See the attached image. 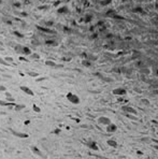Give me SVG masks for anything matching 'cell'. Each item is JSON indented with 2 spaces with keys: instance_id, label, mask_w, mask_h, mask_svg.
Masks as SVG:
<instances>
[{
  "instance_id": "6da1fadb",
  "label": "cell",
  "mask_w": 158,
  "mask_h": 159,
  "mask_svg": "<svg viewBox=\"0 0 158 159\" xmlns=\"http://www.w3.org/2000/svg\"><path fill=\"white\" fill-rule=\"evenodd\" d=\"M67 99L72 103V104H79L80 103V98H79L76 95H73L72 92H68L67 95Z\"/></svg>"
},
{
  "instance_id": "7a4b0ae2",
  "label": "cell",
  "mask_w": 158,
  "mask_h": 159,
  "mask_svg": "<svg viewBox=\"0 0 158 159\" xmlns=\"http://www.w3.org/2000/svg\"><path fill=\"white\" fill-rule=\"evenodd\" d=\"M112 92L115 96H124V95H126L127 90L124 89V88H115V89H113Z\"/></svg>"
},
{
  "instance_id": "3957f363",
  "label": "cell",
  "mask_w": 158,
  "mask_h": 159,
  "mask_svg": "<svg viewBox=\"0 0 158 159\" xmlns=\"http://www.w3.org/2000/svg\"><path fill=\"white\" fill-rule=\"evenodd\" d=\"M116 130H117V126H116L115 124H113V122H110L109 125H106V132L113 133V132H115Z\"/></svg>"
},
{
  "instance_id": "277c9868",
  "label": "cell",
  "mask_w": 158,
  "mask_h": 159,
  "mask_svg": "<svg viewBox=\"0 0 158 159\" xmlns=\"http://www.w3.org/2000/svg\"><path fill=\"white\" fill-rule=\"evenodd\" d=\"M121 110H123L124 112H128V113H131V114H137L136 109H133V107L130 106V105H123V106H121Z\"/></svg>"
},
{
  "instance_id": "5b68a950",
  "label": "cell",
  "mask_w": 158,
  "mask_h": 159,
  "mask_svg": "<svg viewBox=\"0 0 158 159\" xmlns=\"http://www.w3.org/2000/svg\"><path fill=\"white\" fill-rule=\"evenodd\" d=\"M98 122H99L100 125H109L110 122H111V119L109 117H105V116H102V117H100L99 119H98Z\"/></svg>"
},
{
  "instance_id": "8992f818",
  "label": "cell",
  "mask_w": 158,
  "mask_h": 159,
  "mask_svg": "<svg viewBox=\"0 0 158 159\" xmlns=\"http://www.w3.org/2000/svg\"><path fill=\"white\" fill-rule=\"evenodd\" d=\"M11 133L17 138H22V139H26V138L29 137V134H27V133H22V132H18V131H14L12 129H11Z\"/></svg>"
},
{
  "instance_id": "52a82bcc",
  "label": "cell",
  "mask_w": 158,
  "mask_h": 159,
  "mask_svg": "<svg viewBox=\"0 0 158 159\" xmlns=\"http://www.w3.org/2000/svg\"><path fill=\"white\" fill-rule=\"evenodd\" d=\"M30 149L35 155H37V156H39V157H43V153H42L37 146H30Z\"/></svg>"
},
{
  "instance_id": "ba28073f",
  "label": "cell",
  "mask_w": 158,
  "mask_h": 159,
  "mask_svg": "<svg viewBox=\"0 0 158 159\" xmlns=\"http://www.w3.org/2000/svg\"><path fill=\"white\" fill-rule=\"evenodd\" d=\"M21 90H23L25 94L29 95V96H35V92H33L29 87H27V86H21Z\"/></svg>"
},
{
  "instance_id": "9c48e42d",
  "label": "cell",
  "mask_w": 158,
  "mask_h": 159,
  "mask_svg": "<svg viewBox=\"0 0 158 159\" xmlns=\"http://www.w3.org/2000/svg\"><path fill=\"white\" fill-rule=\"evenodd\" d=\"M87 146H88L90 149H94V150H99V146H98V144L96 143V142L94 141H90L87 143Z\"/></svg>"
},
{
  "instance_id": "30bf717a",
  "label": "cell",
  "mask_w": 158,
  "mask_h": 159,
  "mask_svg": "<svg viewBox=\"0 0 158 159\" xmlns=\"http://www.w3.org/2000/svg\"><path fill=\"white\" fill-rule=\"evenodd\" d=\"M22 54H24V55H31V49L28 46H23Z\"/></svg>"
},
{
  "instance_id": "8fae6325",
  "label": "cell",
  "mask_w": 158,
  "mask_h": 159,
  "mask_svg": "<svg viewBox=\"0 0 158 159\" xmlns=\"http://www.w3.org/2000/svg\"><path fill=\"white\" fill-rule=\"evenodd\" d=\"M0 105H2V106H12V105H15V103H12V102H10V101L0 100Z\"/></svg>"
},
{
  "instance_id": "7c38bea8",
  "label": "cell",
  "mask_w": 158,
  "mask_h": 159,
  "mask_svg": "<svg viewBox=\"0 0 158 159\" xmlns=\"http://www.w3.org/2000/svg\"><path fill=\"white\" fill-rule=\"evenodd\" d=\"M37 28H38L39 30H41V31L46 32V33H55V31H53V30H51V29H46V28H43V27H41V26H37Z\"/></svg>"
},
{
  "instance_id": "4fadbf2b",
  "label": "cell",
  "mask_w": 158,
  "mask_h": 159,
  "mask_svg": "<svg viewBox=\"0 0 158 159\" xmlns=\"http://www.w3.org/2000/svg\"><path fill=\"white\" fill-rule=\"evenodd\" d=\"M5 97H7V101H10V102H14V100H15V99L12 97V95L8 91L5 92Z\"/></svg>"
},
{
  "instance_id": "5bb4252c",
  "label": "cell",
  "mask_w": 158,
  "mask_h": 159,
  "mask_svg": "<svg viewBox=\"0 0 158 159\" xmlns=\"http://www.w3.org/2000/svg\"><path fill=\"white\" fill-rule=\"evenodd\" d=\"M23 109H25V105H23V104H15L14 105V110H15L16 112L22 111Z\"/></svg>"
},
{
  "instance_id": "9a60e30c",
  "label": "cell",
  "mask_w": 158,
  "mask_h": 159,
  "mask_svg": "<svg viewBox=\"0 0 158 159\" xmlns=\"http://www.w3.org/2000/svg\"><path fill=\"white\" fill-rule=\"evenodd\" d=\"M108 144L110 146H113V147H117V143L114 140H108Z\"/></svg>"
},
{
  "instance_id": "2e32d148",
  "label": "cell",
  "mask_w": 158,
  "mask_h": 159,
  "mask_svg": "<svg viewBox=\"0 0 158 159\" xmlns=\"http://www.w3.org/2000/svg\"><path fill=\"white\" fill-rule=\"evenodd\" d=\"M82 64H84L85 67H91V62L89 61L88 59H85V60H83V61H82Z\"/></svg>"
},
{
  "instance_id": "e0dca14e",
  "label": "cell",
  "mask_w": 158,
  "mask_h": 159,
  "mask_svg": "<svg viewBox=\"0 0 158 159\" xmlns=\"http://www.w3.org/2000/svg\"><path fill=\"white\" fill-rule=\"evenodd\" d=\"M45 64H46V66H51V67H56V66H57V64H55L54 61H52V60H51V61H50V60H46V61H45Z\"/></svg>"
},
{
  "instance_id": "ac0fdd59",
  "label": "cell",
  "mask_w": 158,
  "mask_h": 159,
  "mask_svg": "<svg viewBox=\"0 0 158 159\" xmlns=\"http://www.w3.org/2000/svg\"><path fill=\"white\" fill-rule=\"evenodd\" d=\"M32 109H33V111H35V112H37V113H40V112H41V109H40L39 106H37L36 104H33Z\"/></svg>"
},
{
  "instance_id": "d6986e66",
  "label": "cell",
  "mask_w": 158,
  "mask_h": 159,
  "mask_svg": "<svg viewBox=\"0 0 158 159\" xmlns=\"http://www.w3.org/2000/svg\"><path fill=\"white\" fill-rule=\"evenodd\" d=\"M0 64H5V66H9V62H8V61H5V60H3L1 57H0Z\"/></svg>"
},
{
  "instance_id": "ffe728a7",
  "label": "cell",
  "mask_w": 158,
  "mask_h": 159,
  "mask_svg": "<svg viewBox=\"0 0 158 159\" xmlns=\"http://www.w3.org/2000/svg\"><path fill=\"white\" fill-rule=\"evenodd\" d=\"M55 43V41H53V40H46L45 41V44H47V45H52V44H54Z\"/></svg>"
},
{
  "instance_id": "44dd1931",
  "label": "cell",
  "mask_w": 158,
  "mask_h": 159,
  "mask_svg": "<svg viewBox=\"0 0 158 159\" xmlns=\"http://www.w3.org/2000/svg\"><path fill=\"white\" fill-rule=\"evenodd\" d=\"M28 75H30V76H38L39 73H37V72H28Z\"/></svg>"
},
{
  "instance_id": "7402d4cb",
  "label": "cell",
  "mask_w": 158,
  "mask_h": 159,
  "mask_svg": "<svg viewBox=\"0 0 158 159\" xmlns=\"http://www.w3.org/2000/svg\"><path fill=\"white\" fill-rule=\"evenodd\" d=\"M14 34H15V36H17L18 38H24V36H23L22 33H20V32H17V31H15V32H14Z\"/></svg>"
},
{
  "instance_id": "603a6c76",
  "label": "cell",
  "mask_w": 158,
  "mask_h": 159,
  "mask_svg": "<svg viewBox=\"0 0 158 159\" xmlns=\"http://www.w3.org/2000/svg\"><path fill=\"white\" fill-rule=\"evenodd\" d=\"M133 11H134V12H143V10L141 8H134Z\"/></svg>"
},
{
  "instance_id": "cb8c5ba5",
  "label": "cell",
  "mask_w": 158,
  "mask_h": 159,
  "mask_svg": "<svg viewBox=\"0 0 158 159\" xmlns=\"http://www.w3.org/2000/svg\"><path fill=\"white\" fill-rule=\"evenodd\" d=\"M67 8H63V9H61V10H58V12L59 13H65V12H67Z\"/></svg>"
},
{
  "instance_id": "d4e9b609",
  "label": "cell",
  "mask_w": 158,
  "mask_h": 159,
  "mask_svg": "<svg viewBox=\"0 0 158 159\" xmlns=\"http://www.w3.org/2000/svg\"><path fill=\"white\" fill-rule=\"evenodd\" d=\"M5 90H7V88H5V86L0 85V91H5Z\"/></svg>"
},
{
  "instance_id": "484cf974",
  "label": "cell",
  "mask_w": 158,
  "mask_h": 159,
  "mask_svg": "<svg viewBox=\"0 0 158 159\" xmlns=\"http://www.w3.org/2000/svg\"><path fill=\"white\" fill-rule=\"evenodd\" d=\"M5 60H7L8 62H13V58H11V57H7Z\"/></svg>"
},
{
  "instance_id": "4316f807",
  "label": "cell",
  "mask_w": 158,
  "mask_h": 159,
  "mask_svg": "<svg viewBox=\"0 0 158 159\" xmlns=\"http://www.w3.org/2000/svg\"><path fill=\"white\" fill-rule=\"evenodd\" d=\"M14 6H17V8H21V3H20V2H15V3H14Z\"/></svg>"
},
{
  "instance_id": "83f0119b",
  "label": "cell",
  "mask_w": 158,
  "mask_h": 159,
  "mask_svg": "<svg viewBox=\"0 0 158 159\" xmlns=\"http://www.w3.org/2000/svg\"><path fill=\"white\" fill-rule=\"evenodd\" d=\"M142 102L144 103V104H146V105H148L149 104V102H148V100H142Z\"/></svg>"
},
{
  "instance_id": "f1b7e54d",
  "label": "cell",
  "mask_w": 158,
  "mask_h": 159,
  "mask_svg": "<svg viewBox=\"0 0 158 159\" xmlns=\"http://www.w3.org/2000/svg\"><path fill=\"white\" fill-rule=\"evenodd\" d=\"M59 132H60V130H59V129H57V130L54 131V133H59Z\"/></svg>"
},
{
  "instance_id": "f546056e",
  "label": "cell",
  "mask_w": 158,
  "mask_h": 159,
  "mask_svg": "<svg viewBox=\"0 0 158 159\" xmlns=\"http://www.w3.org/2000/svg\"><path fill=\"white\" fill-rule=\"evenodd\" d=\"M123 1H124V2H125V1H127V0H123Z\"/></svg>"
}]
</instances>
